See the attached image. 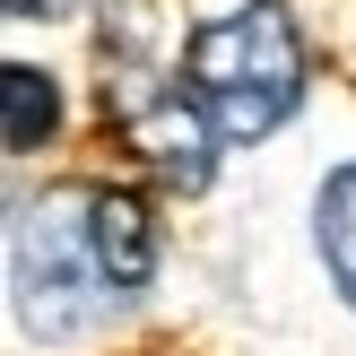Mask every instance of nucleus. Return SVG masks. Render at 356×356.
Segmentation results:
<instances>
[{
    "label": "nucleus",
    "mask_w": 356,
    "mask_h": 356,
    "mask_svg": "<svg viewBox=\"0 0 356 356\" xmlns=\"http://www.w3.org/2000/svg\"><path fill=\"white\" fill-rule=\"evenodd\" d=\"M183 87L209 104L226 148H252L305 104V35L287 0H243L183 35Z\"/></svg>",
    "instance_id": "nucleus-1"
},
{
    "label": "nucleus",
    "mask_w": 356,
    "mask_h": 356,
    "mask_svg": "<svg viewBox=\"0 0 356 356\" xmlns=\"http://www.w3.org/2000/svg\"><path fill=\"white\" fill-rule=\"evenodd\" d=\"M9 278H17V322L35 339H79L96 313H113V278L96 261V226H87V191H44L17 209L9 235Z\"/></svg>",
    "instance_id": "nucleus-2"
},
{
    "label": "nucleus",
    "mask_w": 356,
    "mask_h": 356,
    "mask_svg": "<svg viewBox=\"0 0 356 356\" xmlns=\"http://www.w3.org/2000/svg\"><path fill=\"white\" fill-rule=\"evenodd\" d=\"M131 148L148 156V174L165 191H209L226 139H218V122H209V104L191 87H156V96L131 104Z\"/></svg>",
    "instance_id": "nucleus-3"
},
{
    "label": "nucleus",
    "mask_w": 356,
    "mask_h": 356,
    "mask_svg": "<svg viewBox=\"0 0 356 356\" xmlns=\"http://www.w3.org/2000/svg\"><path fill=\"white\" fill-rule=\"evenodd\" d=\"M87 226H96V261L113 278V296H139L156 278V218H148V200L87 183Z\"/></svg>",
    "instance_id": "nucleus-4"
},
{
    "label": "nucleus",
    "mask_w": 356,
    "mask_h": 356,
    "mask_svg": "<svg viewBox=\"0 0 356 356\" xmlns=\"http://www.w3.org/2000/svg\"><path fill=\"white\" fill-rule=\"evenodd\" d=\"M0 96H9V122H0L9 156H35V148H52V131H61V87H52V70H35V61H9V70H0Z\"/></svg>",
    "instance_id": "nucleus-5"
},
{
    "label": "nucleus",
    "mask_w": 356,
    "mask_h": 356,
    "mask_svg": "<svg viewBox=\"0 0 356 356\" xmlns=\"http://www.w3.org/2000/svg\"><path fill=\"white\" fill-rule=\"evenodd\" d=\"M313 243H322V270H330V287L356 305V156L339 174L322 183V200H313Z\"/></svg>",
    "instance_id": "nucleus-6"
},
{
    "label": "nucleus",
    "mask_w": 356,
    "mask_h": 356,
    "mask_svg": "<svg viewBox=\"0 0 356 356\" xmlns=\"http://www.w3.org/2000/svg\"><path fill=\"white\" fill-rule=\"evenodd\" d=\"M61 0H9V17H52Z\"/></svg>",
    "instance_id": "nucleus-7"
}]
</instances>
